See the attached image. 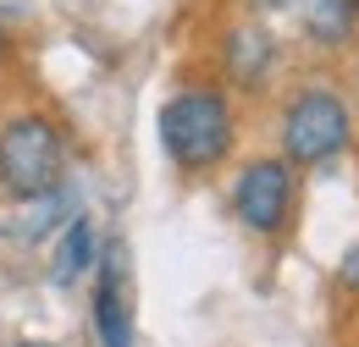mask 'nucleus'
I'll list each match as a JSON object with an SVG mask.
<instances>
[{
	"label": "nucleus",
	"mask_w": 359,
	"mask_h": 347,
	"mask_svg": "<svg viewBox=\"0 0 359 347\" xmlns=\"http://www.w3.org/2000/svg\"><path fill=\"white\" fill-rule=\"evenodd\" d=\"M94 337L100 347H133L138 320H133V276H128V248L105 243L94 260Z\"/></svg>",
	"instance_id": "5"
},
{
	"label": "nucleus",
	"mask_w": 359,
	"mask_h": 347,
	"mask_svg": "<svg viewBox=\"0 0 359 347\" xmlns=\"http://www.w3.org/2000/svg\"><path fill=\"white\" fill-rule=\"evenodd\" d=\"M67 182V132L45 111H11L0 122V193L34 204Z\"/></svg>",
	"instance_id": "2"
},
{
	"label": "nucleus",
	"mask_w": 359,
	"mask_h": 347,
	"mask_svg": "<svg viewBox=\"0 0 359 347\" xmlns=\"http://www.w3.org/2000/svg\"><path fill=\"white\" fill-rule=\"evenodd\" d=\"M11 55V28H6V17H0V61Z\"/></svg>",
	"instance_id": "10"
},
{
	"label": "nucleus",
	"mask_w": 359,
	"mask_h": 347,
	"mask_svg": "<svg viewBox=\"0 0 359 347\" xmlns=\"http://www.w3.org/2000/svg\"><path fill=\"white\" fill-rule=\"evenodd\" d=\"M11 347H50V342H11Z\"/></svg>",
	"instance_id": "11"
},
{
	"label": "nucleus",
	"mask_w": 359,
	"mask_h": 347,
	"mask_svg": "<svg viewBox=\"0 0 359 347\" xmlns=\"http://www.w3.org/2000/svg\"><path fill=\"white\" fill-rule=\"evenodd\" d=\"M155 132H161V149L166 160L177 166L182 176H210L222 171L238 149V111L226 99V88L216 83H182L161 116H155Z\"/></svg>",
	"instance_id": "1"
},
{
	"label": "nucleus",
	"mask_w": 359,
	"mask_h": 347,
	"mask_svg": "<svg viewBox=\"0 0 359 347\" xmlns=\"http://www.w3.org/2000/svg\"><path fill=\"white\" fill-rule=\"evenodd\" d=\"M276 138H282V160L293 171L304 166H326L337 160L348 143H354V111L337 88H299L287 105H282V122H276Z\"/></svg>",
	"instance_id": "3"
},
{
	"label": "nucleus",
	"mask_w": 359,
	"mask_h": 347,
	"mask_svg": "<svg viewBox=\"0 0 359 347\" xmlns=\"http://www.w3.org/2000/svg\"><path fill=\"white\" fill-rule=\"evenodd\" d=\"M232 220L255 237H282L293 226V204H299V171L282 155H255L232 176Z\"/></svg>",
	"instance_id": "4"
},
{
	"label": "nucleus",
	"mask_w": 359,
	"mask_h": 347,
	"mask_svg": "<svg viewBox=\"0 0 359 347\" xmlns=\"http://www.w3.org/2000/svg\"><path fill=\"white\" fill-rule=\"evenodd\" d=\"M94 260H100V232H94L89 215H72L67 226H61V237H55V281L61 287H72L78 276H89Z\"/></svg>",
	"instance_id": "7"
},
{
	"label": "nucleus",
	"mask_w": 359,
	"mask_h": 347,
	"mask_svg": "<svg viewBox=\"0 0 359 347\" xmlns=\"http://www.w3.org/2000/svg\"><path fill=\"white\" fill-rule=\"evenodd\" d=\"M343 6H348V11H354V17H359V0H343Z\"/></svg>",
	"instance_id": "12"
},
{
	"label": "nucleus",
	"mask_w": 359,
	"mask_h": 347,
	"mask_svg": "<svg viewBox=\"0 0 359 347\" xmlns=\"http://www.w3.org/2000/svg\"><path fill=\"white\" fill-rule=\"evenodd\" d=\"M310 28H315V39H320V44H343V39H348V28H354V11H348L343 0H315Z\"/></svg>",
	"instance_id": "8"
},
{
	"label": "nucleus",
	"mask_w": 359,
	"mask_h": 347,
	"mask_svg": "<svg viewBox=\"0 0 359 347\" xmlns=\"http://www.w3.org/2000/svg\"><path fill=\"white\" fill-rule=\"evenodd\" d=\"M222 72L226 83L238 88H266V78L276 72V39H271L260 22H238V28H226L222 34Z\"/></svg>",
	"instance_id": "6"
},
{
	"label": "nucleus",
	"mask_w": 359,
	"mask_h": 347,
	"mask_svg": "<svg viewBox=\"0 0 359 347\" xmlns=\"http://www.w3.org/2000/svg\"><path fill=\"white\" fill-rule=\"evenodd\" d=\"M337 281H343V292H359V243L343 254V264H337Z\"/></svg>",
	"instance_id": "9"
}]
</instances>
